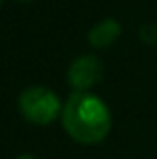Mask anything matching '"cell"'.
I'll return each mask as SVG.
<instances>
[{
  "label": "cell",
  "instance_id": "obj_1",
  "mask_svg": "<svg viewBox=\"0 0 157 159\" xmlns=\"http://www.w3.org/2000/svg\"><path fill=\"white\" fill-rule=\"evenodd\" d=\"M63 127L77 143L93 145L111 131V113L107 105L89 91H75L61 111Z\"/></svg>",
  "mask_w": 157,
  "mask_h": 159
},
{
  "label": "cell",
  "instance_id": "obj_2",
  "mask_svg": "<svg viewBox=\"0 0 157 159\" xmlns=\"http://www.w3.org/2000/svg\"><path fill=\"white\" fill-rule=\"evenodd\" d=\"M18 109L24 115V119L34 125H48L63 111L59 97L44 87H30L22 91L18 99Z\"/></svg>",
  "mask_w": 157,
  "mask_h": 159
},
{
  "label": "cell",
  "instance_id": "obj_3",
  "mask_svg": "<svg viewBox=\"0 0 157 159\" xmlns=\"http://www.w3.org/2000/svg\"><path fill=\"white\" fill-rule=\"evenodd\" d=\"M67 79L75 91H89L91 87H95L103 79V65L93 54L78 57L69 66Z\"/></svg>",
  "mask_w": 157,
  "mask_h": 159
},
{
  "label": "cell",
  "instance_id": "obj_4",
  "mask_svg": "<svg viewBox=\"0 0 157 159\" xmlns=\"http://www.w3.org/2000/svg\"><path fill=\"white\" fill-rule=\"evenodd\" d=\"M119 34H121V24L115 18H105L91 28L89 43L95 48H105V47H111L119 39Z\"/></svg>",
  "mask_w": 157,
  "mask_h": 159
},
{
  "label": "cell",
  "instance_id": "obj_5",
  "mask_svg": "<svg viewBox=\"0 0 157 159\" xmlns=\"http://www.w3.org/2000/svg\"><path fill=\"white\" fill-rule=\"evenodd\" d=\"M139 36H141V40L147 43V44L157 43V26H155V24H145V26H141Z\"/></svg>",
  "mask_w": 157,
  "mask_h": 159
},
{
  "label": "cell",
  "instance_id": "obj_6",
  "mask_svg": "<svg viewBox=\"0 0 157 159\" xmlns=\"http://www.w3.org/2000/svg\"><path fill=\"white\" fill-rule=\"evenodd\" d=\"M16 159H36V157H32V155H20V157H16Z\"/></svg>",
  "mask_w": 157,
  "mask_h": 159
},
{
  "label": "cell",
  "instance_id": "obj_7",
  "mask_svg": "<svg viewBox=\"0 0 157 159\" xmlns=\"http://www.w3.org/2000/svg\"><path fill=\"white\" fill-rule=\"evenodd\" d=\"M0 2H2V0H0Z\"/></svg>",
  "mask_w": 157,
  "mask_h": 159
}]
</instances>
